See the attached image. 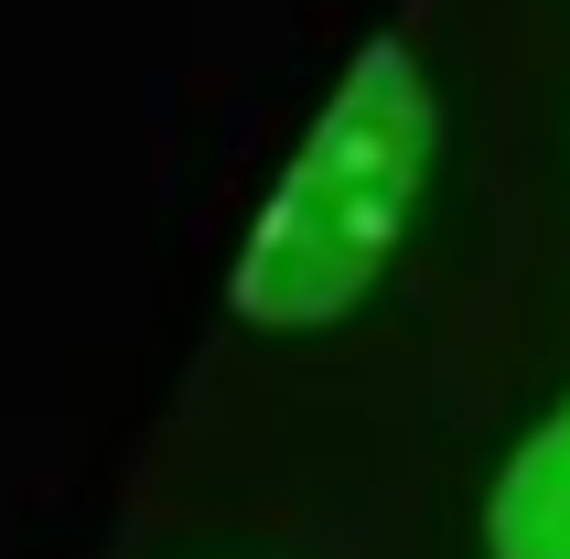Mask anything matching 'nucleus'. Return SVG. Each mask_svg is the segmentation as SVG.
Segmentation results:
<instances>
[{
  "instance_id": "obj_1",
  "label": "nucleus",
  "mask_w": 570,
  "mask_h": 559,
  "mask_svg": "<svg viewBox=\"0 0 570 559\" xmlns=\"http://www.w3.org/2000/svg\"><path fill=\"white\" fill-rule=\"evenodd\" d=\"M431 151H442V97L420 76V43L410 32H377L345 65V87L323 97V119L291 151L281 194L258 205L248 248H237V280H226V312L258 323V334H323V323H345L387 280V258L410 248Z\"/></svg>"
},
{
  "instance_id": "obj_2",
  "label": "nucleus",
  "mask_w": 570,
  "mask_h": 559,
  "mask_svg": "<svg viewBox=\"0 0 570 559\" xmlns=\"http://www.w3.org/2000/svg\"><path fill=\"white\" fill-rule=\"evenodd\" d=\"M484 559H570V399L484 484Z\"/></svg>"
}]
</instances>
